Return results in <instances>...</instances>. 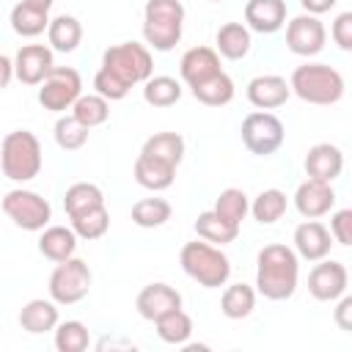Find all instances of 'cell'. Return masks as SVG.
<instances>
[{"label":"cell","mask_w":352,"mask_h":352,"mask_svg":"<svg viewBox=\"0 0 352 352\" xmlns=\"http://www.w3.org/2000/svg\"><path fill=\"white\" fill-rule=\"evenodd\" d=\"M344 170V154L338 146L333 143H316L308 148L305 154V173L308 179H319V182H327L333 184Z\"/></svg>","instance_id":"obj_18"},{"label":"cell","mask_w":352,"mask_h":352,"mask_svg":"<svg viewBox=\"0 0 352 352\" xmlns=\"http://www.w3.org/2000/svg\"><path fill=\"white\" fill-rule=\"evenodd\" d=\"M47 38H50V47L58 50V52H74L82 41V25L77 16L72 14H60L55 19H50L47 25Z\"/></svg>","instance_id":"obj_26"},{"label":"cell","mask_w":352,"mask_h":352,"mask_svg":"<svg viewBox=\"0 0 352 352\" xmlns=\"http://www.w3.org/2000/svg\"><path fill=\"white\" fill-rule=\"evenodd\" d=\"M91 280H94L91 267L82 258L72 256L66 261H58V267L52 270V275H50V297L58 305H74V302L88 297Z\"/></svg>","instance_id":"obj_7"},{"label":"cell","mask_w":352,"mask_h":352,"mask_svg":"<svg viewBox=\"0 0 352 352\" xmlns=\"http://www.w3.org/2000/svg\"><path fill=\"white\" fill-rule=\"evenodd\" d=\"M173 179H176V168L173 165L160 162V160H154V157H148L143 151L138 154V160H135V182L140 187H146L151 192H160V190H168L173 184Z\"/></svg>","instance_id":"obj_23"},{"label":"cell","mask_w":352,"mask_h":352,"mask_svg":"<svg viewBox=\"0 0 352 352\" xmlns=\"http://www.w3.org/2000/svg\"><path fill=\"white\" fill-rule=\"evenodd\" d=\"M242 143L250 154L256 157H270L275 154L283 140H286V129L280 124L278 116L267 113V110H256V113H248L245 121H242Z\"/></svg>","instance_id":"obj_9"},{"label":"cell","mask_w":352,"mask_h":352,"mask_svg":"<svg viewBox=\"0 0 352 352\" xmlns=\"http://www.w3.org/2000/svg\"><path fill=\"white\" fill-rule=\"evenodd\" d=\"M179 264L204 289H220V286H226V280L231 275V261L220 250V245H212V242H206L201 236L182 248Z\"/></svg>","instance_id":"obj_2"},{"label":"cell","mask_w":352,"mask_h":352,"mask_svg":"<svg viewBox=\"0 0 352 352\" xmlns=\"http://www.w3.org/2000/svg\"><path fill=\"white\" fill-rule=\"evenodd\" d=\"M88 126H82L74 116H60L55 121V143L63 151H80L88 143Z\"/></svg>","instance_id":"obj_40"},{"label":"cell","mask_w":352,"mask_h":352,"mask_svg":"<svg viewBox=\"0 0 352 352\" xmlns=\"http://www.w3.org/2000/svg\"><path fill=\"white\" fill-rule=\"evenodd\" d=\"M140 151L160 160V162H168V165L179 168V162L184 160V138L179 132H157L143 143Z\"/></svg>","instance_id":"obj_28"},{"label":"cell","mask_w":352,"mask_h":352,"mask_svg":"<svg viewBox=\"0 0 352 352\" xmlns=\"http://www.w3.org/2000/svg\"><path fill=\"white\" fill-rule=\"evenodd\" d=\"M300 261L286 245H264L256 258V289L267 300H289L297 289Z\"/></svg>","instance_id":"obj_1"},{"label":"cell","mask_w":352,"mask_h":352,"mask_svg":"<svg viewBox=\"0 0 352 352\" xmlns=\"http://www.w3.org/2000/svg\"><path fill=\"white\" fill-rule=\"evenodd\" d=\"M333 206H336V190H333V184H327V182L305 179V182L297 187V192H294V209H297L305 220L322 217V214H327Z\"/></svg>","instance_id":"obj_14"},{"label":"cell","mask_w":352,"mask_h":352,"mask_svg":"<svg viewBox=\"0 0 352 352\" xmlns=\"http://www.w3.org/2000/svg\"><path fill=\"white\" fill-rule=\"evenodd\" d=\"M195 234H198L201 239L212 242V245H228V242H234V239L239 236V226L223 220L214 209H209V212H201V214H198V220H195Z\"/></svg>","instance_id":"obj_29"},{"label":"cell","mask_w":352,"mask_h":352,"mask_svg":"<svg viewBox=\"0 0 352 352\" xmlns=\"http://www.w3.org/2000/svg\"><path fill=\"white\" fill-rule=\"evenodd\" d=\"M190 91H192V96L201 104H206V107H223V104H228L234 99V80L226 72H217V74L206 77L204 82L190 85Z\"/></svg>","instance_id":"obj_27"},{"label":"cell","mask_w":352,"mask_h":352,"mask_svg":"<svg viewBox=\"0 0 352 352\" xmlns=\"http://www.w3.org/2000/svg\"><path fill=\"white\" fill-rule=\"evenodd\" d=\"M346 283H349V272L341 261L336 258H319V264L311 270L308 275V292L314 300L319 302H333L338 300L344 292H346Z\"/></svg>","instance_id":"obj_12"},{"label":"cell","mask_w":352,"mask_h":352,"mask_svg":"<svg viewBox=\"0 0 352 352\" xmlns=\"http://www.w3.org/2000/svg\"><path fill=\"white\" fill-rule=\"evenodd\" d=\"M286 206H289L286 192L270 187V190H261V192L253 198V204H250V214L256 217V223H261V226H272V223H278V220L286 214Z\"/></svg>","instance_id":"obj_30"},{"label":"cell","mask_w":352,"mask_h":352,"mask_svg":"<svg viewBox=\"0 0 352 352\" xmlns=\"http://www.w3.org/2000/svg\"><path fill=\"white\" fill-rule=\"evenodd\" d=\"M69 220H72V231L77 234V239H88V242L104 236L107 228H110V212H107L104 204L94 206V209L82 212V214H74Z\"/></svg>","instance_id":"obj_36"},{"label":"cell","mask_w":352,"mask_h":352,"mask_svg":"<svg viewBox=\"0 0 352 352\" xmlns=\"http://www.w3.org/2000/svg\"><path fill=\"white\" fill-rule=\"evenodd\" d=\"M209 3H220V0H209Z\"/></svg>","instance_id":"obj_48"},{"label":"cell","mask_w":352,"mask_h":352,"mask_svg":"<svg viewBox=\"0 0 352 352\" xmlns=\"http://www.w3.org/2000/svg\"><path fill=\"white\" fill-rule=\"evenodd\" d=\"M102 204H104V195H102V190H99L96 184H91V182H77V184H72V187L66 190V195H63V209H66L69 217L82 214V212H88V209H94V206H102Z\"/></svg>","instance_id":"obj_35"},{"label":"cell","mask_w":352,"mask_h":352,"mask_svg":"<svg viewBox=\"0 0 352 352\" xmlns=\"http://www.w3.org/2000/svg\"><path fill=\"white\" fill-rule=\"evenodd\" d=\"M143 99L151 107H170L182 99V82L168 74H157V77L151 74L143 82Z\"/></svg>","instance_id":"obj_31"},{"label":"cell","mask_w":352,"mask_h":352,"mask_svg":"<svg viewBox=\"0 0 352 352\" xmlns=\"http://www.w3.org/2000/svg\"><path fill=\"white\" fill-rule=\"evenodd\" d=\"M52 66V50L44 44H25L14 55V77L25 85H38Z\"/></svg>","instance_id":"obj_13"},{"label":"cell","mask_w":352,"mask_h":352,"mask_svg":"<svg viewBox=\"0 0 352 352\" xmlns=\"http://www.w3.org/2000/svg\"><path fill=\"white\" fill-rule=\"evenodd\" d=\"M330 33H333V41H336L344 52H349V50H352V11L338 14Z\"/></svg>","instance_id":"obj_43"},{"label":"cell","mask_w":352,"mask_h":352,"mask_svg":"<svg viewBox=\"0 0 352 352\" xmlns=\"http://www.w3.org/2000/svg\"><path fill=\"white\" fill-rule=\"evenodd\" d=\"M157 324V336L165 341V344H187V338L192 336V319L190 314H184L182 308H173L168 314H162L160 319H154Z\"/></svg>","instance_id":"obj_33"},{"label":"cell","mask_w":352,"mask_h":352,"mask_svg":"<svg viewBox=\"0 0 352 352\" xmlns=\"http://www.w3.org/2000/svg\"><path fill=\"white\" fill-rule=\"evenodd\" d=\"M256 308V292L248 283H231L220 297V311L228 319H245Z\"/></svg>","instance_id":"obj_34"},{"label":"cell","mask_w":352,"mask_h":352,"mask_svg":"<svg viewBox=\"0 0 352 352\" xmlns=\"http://www.w3.org/2000/svg\"><path fill=\"white\" fill-rule=\"evenodd\" d=\"M72 116L88 129L102 126L110 118V102L99 94H80L77 102L72 104Z\"/></svg>","instance_id":"obj_32"},{"label":"cell","mask_w":352,"mask_h":352,"mask_svg":"<svg viewBox=\"0 0 352 352\" xmlns=\"http://www.w3.org/2000/svg\"><path fill=\"white\" fill-rule=\"evenodd\" d=\"M11 80H14V60L8 55H0V91L8 88Z\"/></svg>","instance_id":"obj_46"},{"label":"cell","mask_w":352,"mask_h":352,"mask_svg":"<svg viewBox=\"0 0 352 352\" xmlns=\"http://www.w3.org/2000/svg\"><path fill=\"white\" fill-rule=\"evenodd\" d=\"M336 324H338L344 333H349V330H352V297H349L346 292L338 297V308H336Z\"/></svg>","instance_id":"obj_44"},{"label":"cell","mask_w":352,"mask_h":352,"mask_svg":"<svg viewBox=\"0 0 352 352\" xmlns=\"http://www.w3.org/2000/svg\"><path fill=\"white\" fill-rule=\"evenodd\" d=\"M58 324V302L55 300H28L19 311V327L30 336H41V333H50L55 330Z\"/></svg>","instance_id":"obj_21"},{"label":"cell","mask_w":352,"mask_h":352,"mask_svg":"<svg viewBox=\"0 0 352 352\" xmlns=\"http://www.w3.org/2000/svg\"><path fill=\"white\" fill-rule=\"evenodd\" d=\"M3 212L8 214V220L22 228V231H41L47 228V223L52 220V206L47 198H41L33 190L16 187L8 190L3 198Z\"/></svg>","instance_id":"obj_8"},{"label":"cell","mask_w":352,"mask_h":352,"mask_svg":"<svg viewBox=\"0 0 352 352\" xmlns=\"http://www.w3.org/2000/svg\"><path fill=\"white\" fill-rule=\"evenodd\" d=\"M77 250V234L66 226H50V228H41V236H38V253L50 261H66L72 258Z\"/></svg>","instance_id":"obj_24"},{"label":"cell","mask_w":352,"mask_h":352,"mask_svg":"<svg viewBox=\"0 0 352 352\" xmlns=\"http://www.w3.org/2000/svg\"><path fill=\"white\" fill-rule=\"evenodd\" d=\"M289 96H292V88L280 74H258L248 82V102L258 110H275L286 104Z\"/></svg>","instance_id":"obj_16"},{"label":"cell","mask_w":352,"mask_h":352,"mask_svg":"<svg viewBox=\"0 0 352 352\" xmlns=\"http://www.w3.org/2000/svg\"><path fill=\"white\" fill-rule=\"evenodd\" d=\"M289 88L308 104H336L341 102L346 85L338 69L327 63H302L292 72Z\"/></svg>","instance_id":"obj_3"},{"label":"cell","mask_w":352,"mask_h":352,"mask_svg":"<svg viewBox=\"0 0 352 352\" xmlns=\"http://www.w3.org/2000/svg\"><path fill=\"white\" fill-rule=\"evenodd\" d=\"M217 72H223L220 69V55L212 47H190L179 60V74L187 85H198V82H204L206 77H212Z\"/></svg>","instance_id":"obj_20"},{"label":"cell","mask_w":352,"mask_h":352,"mask_svg":"<svg viewBox=\"0 0 352 352\" xmlns=\"http://www.w3.org/2000/svg\"><path fill=\"white\" fill-rule=\"evenodd\" d=\"M47 25H50V8H44V6H36L30 0H19L11 8V28L22 38L41 36L47 30Z\"/></svg>","instance_id":"obj_22"},{"label":"cell","mask_w":352,"mask_h":352,"mask_svg":"<svg viewBox=\"0 0 352 352\" xmlns=\"http://www.w3.org/2000/svg\"><path fill=\"white\" fill-rule=\"evenodd\" d=\"M170 204L165 198H143L132 206V223L140 228H160L170 220Z\"/></svg>","instance_id":"obj_37"},{"label":"cell","mask_w":352,"mask_h":352,"mask_svg":"<svg viewBox=\"0 0 352 352\" xmlns=\"http://www.w3.org/2000/svg\"><path fill=\"white\" fill-rule=\"evenodd\" d=\"M330 245H333L330 228L322 226L316 217L305 220L294 228V253L308 258V261H319V258L330 256Z\"/></svg>","instance_id":"obj_17"},{"label":"cell","mask_w":352,"mask_h":352,"mask_svg":"<svg viewBox=\"0 0 352 352\" xmlns=\"http://www.w3.org/2000/svg\"><path fill=\"white\" fill-rule=\"evenodd\" d=\"M135 308H138V314H140L143 319L154 322V319H160L162 314H168V311H173V308H182V294H179L173 286H168V283H148V286H143V289L138 292Z\"/></svg>","instance_id":"obj_15"},{"label":"cell","mask_w":352,"mask_h":352,"mask_svg":"<svg viewBox=\"0 0 352 352\" xmlns=\"http://www.w3.org/2000/svg\"><path fill=\"white\" fill-rule=\"evenodd\" d=\"M102 66L110 69L113 74H118L126 85L146 82L154 72V60H151L148 47H143L138 41H121V44L107 47L102 55Z\"/></svg>","instance_id":"obj_6"},{"label":"cell","mask_w":352,"mask_h":352,"mask_svg":"<svg viewBox=\"0 0 352 352\" xmlns=\"http://www.w3.org/2000/svg\"><path fill=\"white\" fill-rule=\"evenodd\" d=\"M336 3H338V0H300L302 11H305V14H314V16L327 14L330 8H336Z\"/></svg>","instance_id":"obj_45"},{"label":"cell","mask_w":352,"mask_h":352,"mask_svg":"<svg viewBox=\"0 0 352 352\" xmlns=\"http://www.w3.org/2000/svg\"><path fill=\"white\" fill-rule=\"evenodd\" d=\"M214 212H217L223 220L239 226V223L245 220V214L250 212V201H248L245 190H239V187H228V190H223V192L217 195V201H214Z\"/></svg>","instance_id":"obj_39"},{"label":"cell","mask_w":352,"mask_h":352,"mask_svg":"<svg viewBox=\"0 0 352 352\" xmlns=\"http://www.w3.org/2000/svg\"><path fill=\"white\" fill-rule=\"evenodd\" d=\"M214 50H217V55H223L228 60H242L250 52V30L242 22L220 25V30L214 36Z\"/></svg>","instance_id":"obj_25"},{"label":"cell","mask_w":352,"mask_h":352,"mask_svg":"<svg viewBox=\"0 0 352 352\" xmlns=\"http://www.w3.org/2000/svg\"><path fill=\"white\" fill-rule=\"evenodd\" d=\"M30 3H36V6H44V8H52V0H30Z\"/></svg>","instance_id":"obj_47"},{"label":"cell","mask_w":352,"mask_h":352,"mask_svg":"<svg viewBox=\"0 0 352 352\" xmlns=\"http://www.w3.org/2000/svg\"><path fill=\"white\" fill-rule=\"evenodd\" d=\"M324 41H327V30H324L319 16L300 14V16L289 19V25H286V47L294 55H302V58L319 55L324 50Z\"/></svg>","instance_id":"obj_11"},{"label":"cell","mask_w":352,"mask_h":352,"mask_svg":"<svg viewBox=\"0 0 352 352\" xmlns=\"http://www.w3.org/2000/svg\"><path fill=\"white\" fill-rule=\"evenodd\" d=\"M0 168L11 182H30L41 170V143L30 129H14L3 138Z\"/></svg>","instance_id":"obj_5"},{"label":"cell","mask_w":352,"mask_h":352,"mask_svg":"<svg viewBox=\"0 0 352 352\" xmlns=\"http://www.w3.org/2000/svg\"><path fill=\"white\" fill-rule=\"evenodd\" d=\"M330 236L338 245H352V209H338L330 217Z\"/></svg>","instance_id":"obj_42"},{"label":"cell","mask_w":352,"mask_h":352,"mask_svg":"<svg viewBox=\"0 0 352 352\" xmlns=\"http://www.w3.org/2000/svg\"><path fill=\"white\" fill-rule=\"evenodd\" d=\"M91 344V333L82 322L69 319L55 324V349L58 352H85Z\"/></svg>","instance_id":"obj_38"},{"label":"cell","mask_w":352,"mask_h":352,"mask_svg":"<svg viewBox=\"0 0 352 352\" xmlns=\"http://www.w3.org/2000/svg\"><path fill=\"white\" fill-rule=\"evenodd\" d=\"M184 6L179 0H148L143 8V38L157 52H168L182 41Z\"/></svg>","instance_id":"obj_4"},{"label":"cell","mask_w":352,"mask_h":352,"mask_svg":"<svg viewBox=\"0 0 352 352\" xmlns=\"http://www.w3.org/2000/svg\"><path fill=\"white\" fill-rule=\"evenodd\" d=\"M286 25V0H248L245 28L256 33H275Z\"/></svg>","instance_id":"obj_19"},{"label":"cell","mask_w":352,"mask_h":352,"mask_svg":"<svg viewBox=\"0 0 352 352\" xmlns=\"http://www.w3.org/2000/svg\"><path fill=\"white\" fill-rule=\"evenodd\" d=\"M80 94H82V80L80 72L72 66H52L47 77L38 82V104L52 113L69 110Z\"/></svg>","instance_id":"obj_10"},{"label":"cell","mask_w":352,"mask_h":352,"mask_svg":"<svg viewBox=\"0 0 352 352\" xmlns=\"http://www.w3.org/2000/svg\"><path fill=\"white\" fill-rule=\"evenodd\" d=\"M94 88H96V94L104 96L107 102H118V99H124V96L129 94L132 85H126L118 74H113L110 69L102 66V69L96 72V77H94Z\"/></svg>","instance_id":"obj_41"}]
</instances>
